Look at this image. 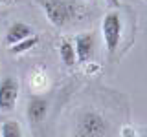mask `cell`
Here are the masks:
<instances>
[{
	"mask_svg": "<svg viewBox=\"0 0 147 137\" xmlns=\"http://www.w3.org/2000/svg\"><path fill=\"white\" fill-rule=\"evenodd\" d=\"M31 27L24 24V22H15V24L9 26L7 33H6V44L7 46H13L17 42H20V40L28 39V37H31Z\"/></svg>",
	"mask_w": 147,
	"mask_h": 137,
	"instance_id": "cell-7",
	"label": "cell"
},
{
	"mask_svg": "<svg viewBox=\"0 0 147 137\" xmlns=\"http://www.w3.org/2000/svg\"><path fill=\"white\" fill-rule=\"evenodd\" d=\"M109 134V122L101 113L88 110L83 112L76 124L74 137H105Z\"/></svg>",
	"mask_w": 147,
	"mask_h": 137,
	"instance_id": "cell-2",
	"label": "cell"
},
{
	"mask_svg": "<svg viewBox=\"0 0 147 137\" xmlns=\"http://www.w3.org/2000/svg\"><path fill=\"white\" fill-rule=\"evenodd\" d=\"M46 112H48V100L42 97H35L30 100L28 104V119H30L33 124H39L40 121L46 117Z\"/></svg>",
	"mask_w": 147,
	"mask_h": 137,
	"instance_id": "cell-6",
	"label": "cell"
},
{
	"mask_svg": "<svg viewBox=\"0 0 147 137\" xmlns=\"http://www.w3.org/2000/svg\"><path fill=\"white\" fill-rule=\"evenodd\" d=\"M94 35L92 33H79L76 37V51H77V62H86L94 53Z\"/></svg>",
	"mask_w": 147,
	"mask_h": 137,
	"instance_id": "cell-5",
	"label": "cell"
},
{
	"mask_svg": "<svg viewBox=\"0 0 147 137\" xmlns=\"http://www.w3.org/2000/svg\"><path fill=\"white\" fill-rule=\"evenodd\" d=\"M0 137H22L20 124L17 121H6L0 128Z\"/></svg>",
	"mask_w": 147,
	"mask_h": 137,
	"instance_id": "cell-10",
	"label": "cell"
},
{
	"mask_svg": "<svg viewBox=\"0 0 147 137\" xmlns=\"http://www.w3.org/2000/svg\"><path fill=\"white\" fill-rule=\"evenodd\" d=\"M37 42H39V39H37L35 35H31V37H28V39L20 40V42H17V44L9 46V49H11V53H15V55H20V53L28 51V49H31L33 46H37Z\"/></svg>",
	"mask_w": 147,
	"mask_h": 137,
	"instance_id": "cell-9",
	"label": "cell"
},
{
	"mask_svg": "<svg viewBox=\"0 0 147 137\" xmlns=\"http://www.w3.org/2000/svg\"><path fill=\"white\" fill-rule=\"evenodd\" d=\"M105 2L109 4V7H112V9H118L121 4H119V0H105Z\"/></svg>",
	"mask_w": 147,
	"mask_h": 137,
	"instance_id": "cell-11",
	"label": "cell"
},
{
	"mask_svg": "<svg viewBox=\"0 0 147 137\" xmlns=\"http://www.w3.org/2000/svg\"><path fill=\"white\" fill-rule=\"evenodd\" d=\"M39 4L55 27H64L76 18L77 4L74 0H39Z\"/></svg>",
	"mask_w": 147,
	"mask_h": 137,
	"instance_id": "cell-1",
	"label": "cell"
},
{
	"mask_svg": "<svg viewBox=\"0 0 147 137\" xmlns=\"http://www.w3.org/2000/svg\"><path fill=\"white\" fill-rule=\"evenodd\" d=\"M18 99V80L15 77H4L0 80V112H11Z\"/></svg>",
	"mask_w": 147,
	"mask_h": 137,
	"instance_id": "cell-4",
	"label": "cell"
},
{
	"mask_svg": "<svg viewBox=\"0 0 147 137\" xmlns=\"http://www.w3.org/2000/svg\"><path fill=\"white\" fill-rule=\"evenodd\" d=\"M59 53H61V61L64 66L72 68L74 64L77 62V51H76V46H72V42L68 40H63L61 46H59Z\"/></svg>",
	"mask_w": 147,
	"mask_h": 137,
	"instance_id": "cell-8",
	"label": "cell"
},
{
	"mask_svg": "<svg viewBox=\"0 0 147 137\" xmlns=\"http://www.w3.org/2000/svg\"><path fill=\"white\" fill-rule=\"evenodd\" d=\"M101 29H103V40L105 46H107V51L110 55L116 53L119 40H121V17H119L118 11H109L107 15L103 17V22H101Z\"/></svg>",
	"mask_w": 147,
	"mask_h": 137,
	"instance_id": "cell-3",
	"label": "cell"
},
{
	"mask_svg": "<svg viewBox=\"0 0 147 137\" xmlns=\"http://www.w3.org/2000/svg\"><path fill=\"white\" fill-rule=\"evenodd\" d=\"M13 2H17V0H0V4H13Z\"/></svg>",
	"mask_w": 147,
	"mask_h": 137,
	"instance_id": "cell-12",
	"label": "cell"
}]
</instances>
